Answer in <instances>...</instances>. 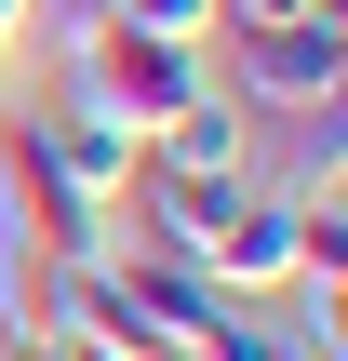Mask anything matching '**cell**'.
<instances>
[{
    "label": "cell",
    "instance_id": "obj_1",
    "mask_svg": "<svg viewBox=\"0 0 348 361\" xmlns=\"http://www.w3.org/2000/svg\"><path fill=\"white\" fill-rule=\"evenodd\" d=\"M215 80L255 107V121H322L348 94V13H295V27H215L201 40Z\"/></svg>",
    "mask_w": 348,
    "mask_h": 361
},
{
    "label": "cell",
    "instance_id": "obj_7",
    "mask_svg": "<svg viewBox=\"0 0 348 361\" xmlns=\"http://www.w3.org/2000/svg\"><path fill=\"white\" fill-rule=\"evenodd\" d=\"M107 27H148V40H215V0H121Z\"/></svg>",
    "mask_w": 348,
    "mask_h": 361
},
{
    "label": "cell",
    "instance_id": "obj_3",
    "mask_svg": "<svg viewBox=\"0 0 348 361\" xmlns=\"http://www.w3.org/2000/svg\"><path fill=\"white\" fill-rule=\"evenodd\" d=\"M27 121H40L54 174H67V188H80L94 214H107V201L134 188V161H148V134H134V121H107V94H94L80 67H54V107H27Z\"/></svg>",
    "mask_w": 348,
    "mask_h": 361
},
{
    "label": "cell",
    "instance_id": "obj_8",
    "mask_svg": "<svg viewBox=\"0 0 348 361\" xmlns=\"http://www.w3.org/2000/svg\"><path fill=\"white\" fill-rule=\"evenodd\" d=\"M40 13H54V54H80V40H107L121 0H40Z\"/></svg>",
    "mask_w": 348,
    "mask_h": 361
},
{
    "label": "cell",
    "instance_id": "obj_4",
    "mask_svg": "<svg viewBox=\"0 0 348 361\" xmlns=\"http://www.w3.org/2000/svg\"><path fill=\"white\" fill-rule=\"evenodd\" d=\"M0 201H13V228H27V255H107V214L54 174V147H40V121H0Z\"/></svg>",
    "mask_w": 348,
    "mask_h": 361
},
{
    "label": "cell",
    "instance_id": "obj_6",
    "mask_svg": "<svg viewBox=\"0 0 348 361\" xmlns=\"http://www.w3.org/2000/svg\"><path fill=\"white\" fill-rule=\"evenodd\" d=\"M148 161H174V174H255V107H241L228 80H201V94L148 134Z\"/></svg>",
    "mask_w": 348,
    "mask_h": 361
},
{
    "label": "cell",
    "instance_id": "obj_10",
    "mask_svg": "<svg viewBox=\"0 0 348 361\" xmlns=\"http://www.w3.org/2000/svg\"><path fill=\"white\" fill-rule=\"evenodd\" d=\"M0 361H80V348H67V335H13Z\"/></svg>",
    "mask_w": 348,
    "mask_h": 361
},
{
    "label": "cell",
    "instance_id": "obj_9",
    "mask_svg": "<svg viewBox=\"0 0 348 361\" xmlns=\"http://www.w3.org/2000/svg\"><path fill=\"white\" fill-rule=\"evenodd\" d=\"M295 13H335V0H215V27H295Z\"/></svg>",
    "mask_w": 348,
    "mask_h": 361
},
{
    "label": "cell",
    "instance_id": "obj_5",
    "mask_svg": "<svg viewBox=\"0 0 348 361\" xmlns=\"http://www.w3.org/2000/svg\"><path fill=\"white\" fill-rule=\"evenodd\" d=\"M295 241H308V201H295V188H241L201 268H215L228 295H282V281H295Z\"/></svg>",
    "mask_w": 348,
    "mask_h": 361
},
{
    "label": "cell",
    "instance_id": "obj_2",
    "mask_svg": "<svg viewBox=\"0 0 348 361\" xmlns=\"http://www.w3.org/2000/svg\"><path fill=\"white\" fill-rule=\"evenodd\" d=\"M67 67H80V80L107 94V121H134V134H161V121L215 80V54H201V40H148V27H107V40H80Z\"/></svg>",
    "mask_w": 348,
    "mask_h": 361
}]
</instances>
